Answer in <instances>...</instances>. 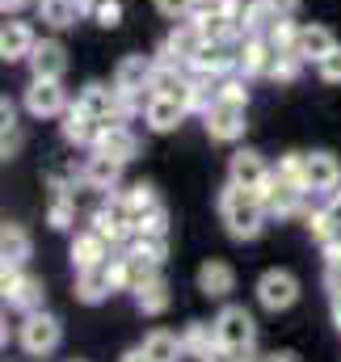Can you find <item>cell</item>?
Masks as SVG:
<instances>
[{
    "mask_svg": "<svg viewBox=\"0 0 341 362\" xmlns=\"http://www.w3.org/2000/svg\"><path fill=\"white\" fill-rule=\"evenodd\" d=\"M219 219H224V228H228V236L232 240H257L261 236V228H265V219H270V211H265V198L257 194V189H245V185H224L219 189Z\"/></svg>",
    "mask_w": 341,
    "mask_h": 362,
    "instance_id": "6da1fadb",
    "label": "cell"
},
{
    "mask_svg": "<svg viewBox=\"0 0 341 362\" xmlns=\"http://www.w3.org/2000/svg\"><path fill=\"white\" fill-rule=\"evenodd\" d=\"M17 341H21V350H25L30 358H47L51 350H59V341H64V325H59L47 308H42V312H30V316H21Z\"/></svg>",
    "mask_w": 341,
    "mask_h": 362,
    "instance_id": "7a4b0ae2",
    "label": "cell"
},
{
    "mask_svg": "<svg viewBox=\"0 0 341 362\" xmlns=\"http://www.w3.org/2000/svg\"><path fill=\"white\" fill-rule=\"evenodd\" d=\"M215 337L228 346V350H236L241 358L245 354H253L257 346V320L249 308H241V303H228L219 316H215Z\"/></svg>",
    "mask_w": 341,
    "mask_h": 362,
    "instance_id": "3957f363",
    "label": "cell"
},
{
    "mask_svg": "<svg viewBox=\"0 0 341 362\" xmlns=\"http://www.w3.org/2000/svg\"><path fill=\"white\" fill-rule=\"evenodd\" d=\"M21 105H25L30 118H64L72 101H68L64 81H34L30 76V85L21 93Z\"/></svg>",
    "mask_w": 341,
    "mask_h": 362,
    "instance_id": "277c9868",
    "label": "cell"
},
{
    "mask_svg": "<svg viewBox=\"0 0 341 362\" xmlns=\"http://www.w3.org/2000/svg\"><path fill=\"white\" fill-rule=\"evenodd\" d=\"M202 42H207V38H202V30L185 17V21H177V25L169 30V38L156 47V55H152V59H156V64H181V68H190V59L202 51Z\"/></svg>",
    "mask_w": 341,
    "mask_h": 362,
    "instance_id": "5b68a950",
    "label": "cell"
},
{
    "mask_svg": "<svg viewBox=\"0 0 341 362\" xmlns=\"http://www.w3.org/2000/svg\"><path fill=\"white\" fill-rule=\"evenodd\" d=\"M257 303L265 312H287L299 303V278L291 270H265L257 278Z\"/></svg>",
    "mask_w": 341,
    "mask_h": 362,
    "instance_id": "8992f818",
    "label": "cell"
},
{
    "mask_svg": "<svg viewBox=\"0 0 341 362\" xmlns=\"http://www.w3.org/2000/svg\"><path fill=\"white\" fill-rule=\"evenodd\" d=\"M245 110L249 105H232V101H215L207 114H202V127H207V135L215 139V144H236V139H245Z\"/></svg>",
    "mask_w": 341,
    "mask_h": 362,
    "instance_id": "52a82bcc",
    "label": "cell"
},
{
    "mask_svg": "<svg viewBox=\"0 0 341 362\" xmlns=\"http://www.w3.org/2000/svg\"><path fill=\"white\" fill-rule=\"evenodd\" d=\"M25 64H30V76L34 81H64V72H68V47L55 34L51 38H38Z\"/></svg>",
    "mask_w": 341,
    "mask_h": 362,
    "instance_id": "ba28073f",
    "label": "cell"
},
{
    "mask_svg": "<svg viewBox=\"0 0 341 362\" xmlns=\"http://www.w3.org/2000/svg\"><path fill=\"white\" fill-rule=\"evenodd\" d=\"M88 152H101V156H114V160H135L139 156V135L127 127V122H105V127H97V135H93V148Z\"/></svg>",
    "mask_w": 341,
    "mask_h": 362,
    "instance_id": "9c48e42d",
    "label": "cell"
},
{
    "mask_svg": "<svg viewBox=\"0 0 341 362\" xmlns=\"http://www.w3.org/2000/svg\"><path fill=\"white\" fill-rule=\"evenodd\" d=\"M34 42H38V34H34L30 21H21V17L0 21V64H25Z\"/></svg>",
    "mask_w": 341,
    "mask_h": 362,
    "instance_id": "30bf717a",
    "label": "cell"
},
{
    "mask_svg": "<svg viewBox=\"0 0 341 362\" xmlns=\"http://www.w3.org/2000/svg\"><path fill=\"white\" fill-rule=\"evenodd\" d=\"M274 177V169L265 165V156L253 152V148H241V152H232V160H228V181L232 185H245V189H265Z\"/></svg>",
    "mask_w": 341,
    "mask_h": 362,
    "instance_id": "8fae6325",
    "label": "cell"
},
{
    "mask_svg": "<svg viewBox=\"0 0 341 362\" xmlns=\"http://www.w3.org/2000/svg\"><path fill=\"white\" fill-rule=\"evenodd\" d=\"M152 55H122L118 68H114V89L127 93V97H148V85H152Z\"/></svg>",
    "mask_w": 341,
    "mask_h": 362,
    "instance_id": "7c38bea8",
    "label": "cell"
},
{
    "mask_svg": "<svg viewBox=\"0 0 341 362\" xmlns=\"http://www.w3.org/2000/svg\"><path fill=\"white\" fill-rule=\"evenodd\" d=\"M185 118H190L185 101H177V97H165V93H148V105H144V122H148V131H152V135H169V131H177Z\"/></svg>",
    "mask_w": 341,
    "mask_h": 362,
    "instance_id": "4fadbf2b",
    "label": "cell"
},
{
    "mask_svg": "<svg viewBox=\"0 0 341 362\" xmlns=\"http://www.w3.org/2000/svg\"><path fill=\"white\" fill-rule=\"evenodd\" d=\"M76 110H85L97 127L118 122V89L114 85H101V81H88L85 89L76 93Z\"/></svg>",
    "mask_w": 341,
    "mask_h": 362,
    "instance_id": "5bb4252c",
    "label": "cell"
},
{
    "mask_svg": "<svg viewBox=\"0 0 341 362\" xmlns=\"http://www.w3.org/2000/svg\"><path fill=\"white\" fill-rule=\"evenodd\" d=\"M76 181H81L85 189L114 194V189H118V181H122V160H114V156H101V152H88L85 165L76 169Z\"/></svg>",
    "mask_w": 341,
    "mask_h": 362,
    "instance_id": "9a60e30c",
    "label": "cell"
},
{
    "mask_svg": "<svg viewBox=\"0 0 341 362\" xmlns=\"http://www.w3.org/2000/svg\"><path fill=\"white\" fill-rule=\"evenodd\" d=\"M261 198H265V211H270V219H291V215H304L308 189H299V185H291V181L270 177V185L261 189Z\"/></svg>",
    "mask_w": 341,
    "mask_h": 362,
    "instance_id": "2e32d148",
    "label": "cell"
},
{
    "mask_svg": "<svg viewBox=\"0 0 341 362\" xmlns=\"http://www.w3.org/2000/svg\"><path fill=\"white\" fill-rule=\"evenodd\" d=\"M190 72L194 76H207V81H224L236 72V47H219V42H202V51L190 59Z\"/></svg>",
    "mask_w": 341,
    "mask_h": 362,
    "instance_id": "e0dca14e",
    "label": "cell"
},
{
    "mask_svg": "<svg viewBox=\"0 0 341 362\" xmlns=\"http://www.w3.org/2000/svg\"><path fill=\"white\" fill-rule=\"evenodd\" d=\"M270 64H274L270 38H241L236 42V76H245V81L270 76Z\"/></svg>",
    "mask_w": 341,
    "mask_h": 362,
    "instance_id": "ac0fdd59",
    "label": "cell"
},
{
    "mask_svg": "<svg viewBox=\"0 0 341 362\" xmlns=\"http://www.w3.org/2000/svg\"><path fill=\"white\" fill-rule=\"evenodd\" d=\"M68 257H72V270H97V266H105V262L114 257V245H110V240H101L93 228H85V232H76V236H72Z\"/></svg>",
    "mask_w": 341,
    "mask_h": 362,
    "instance_id": "d6986e66",
    "label": "cell"
},
{
    "mask_svg": "<svg viewBox=\"0 0 341 362\" xmlns=\"http://www.w3.org/2000/svg\"><path fill=\"white\" fill-rule=\"evenodd\" d=\"M341 185V160L333 152H308V194H337Z\"/></svg>",
    "mask_w": 341,
    "mask_h": 362,
    "instance_id": "ffe728a7",
    "label": "cell"
},
{
    "mask_svg": "<svg viewBox=\"0 0 341 362\" xmlns=\"http://www.w3.org/2000/svg\"><path fill=\"white\" fill-rule=\"evenodd\" d=\"M198 291H202L207 299H228V295L236 291V270H232L228 262H219V257L202 262V266H198Z\"/></svg>",
    "mask_w": 341,
    "mask_h": 362,
    "instance_id": "44dd1931",
    "label": "cell"
},
{
    "mask_svg": "<svg viewBox=\"0 0 341 362\" xmlns=\"http://www.w3.org/2000/svg\"><path fill=\"white\" fill-rule=\"evenodd\" d=\"M110 198H114V202H118V206H122V211H127V215L135 219V223H139V219H144L148 211H156V206H165L152 181H135L131 189H114Z\"/></svg>",
    "mask_w": 341,
    "mask_h": 362,
    "instance_id": "7402d4cb",
    "label": "cell"
},
{
    "mask_svg": "<svg viewBox=\"0 0 341 362\" xmlns=\"http://www.w3.org/2000/svg\"><path fill=\"white\" fill-rule=\"evenodd\" d=\"M337 47V38H333V30L329 25H299V42H295V51L304 55V64H320L329 51Z\"/></svg>",
    "mask_w": 341,
    "mask_h": 362,
    "instance_id": "603a6c76",
    "label": "cell"
},
{
    "mask_svg": "<svg viewBox=\"0 0 341 362\" xmlns=\"http://www.w3.org/2000/svg\"><path fill=\"white\" fill-rule=\"evenodd\" d=\"M34 8H38V21L47 30H55V34H64V30H72L81 21V4L76 0H34Z\"/></svg>",
    "mask_w": 341,
    "mask_h": 362,
    "instance_id": "cb8c5ba5",
    "label": "cell"
},
{
    "mask_svg": "<svg viewBox=\"0 0 341 362\" xmlns=\"http://www.w3.org/2000/svg\"><path fill=\"white\" fill-rule=\"evenodd\" d=\"M59 135H64V144H72V148H93L97 122L88 118L85 110H76V101H72V105H68V114L59 118Z\"/></svg>",
    "mask_w": 341,
    "mask_h": 362,
    "instance_id": "d4e9b609",
    "label": "cell"
},
{
    "mask_svg": "<svg viewBox=\"0 0 341 362\" xmlns=\"http://www.w3.org/2000/svg\"><path fill=\"white\" fill-rule=\"evenodd\" d=\"M13 312H21V316H30V312H42V303H47V286H42V278H30V274H21V282L13 286V295L4 299Z\"/></svg>",
    "mask_w": 341,
    "mask_h": 362,
    "instance_id": "484cf974",
    "label": "cell"
},
{
    "mask_svg": "<svg viewBox=\"0 0 341 362\" xmlns=\"http://www.w3.org/2000/svg\"><path fill=\"white\" fill-rule=\"evenodd\" d=\"M0 257H8L13 266H25L34 257V240L21 223H0Z\"/></svg>",
    "mask_w": 341,
    "mask_h": 362,
    "instance_id": "4316f807",
    "label": "cell"
},
{
    "mask_svg": "<svg viewBox=\"0 0 341 362\" xmlns=\"http://www.w3.org/2000/svg\"><path fill=\"white\" fill-rule=\"evenodd\" d=\"M144 354L152 362H181L185 358V346H181V337L169 333V329H152L144 337Z\"/></svg>",
    "mask_w": 341,
    "mask_h": 362,
    "instance_id": "83f0119b",
    "label": "cell"
},
{
    "mask_svg": "<svg viewBox=\"0 0 341 362\" xmlns=\"http://www.w3.org/2000/svg\"><path fill=\"white\" fill-rule=\"evenodd\" d=\"M114 291H110V278H105V266H97V270H76V299L88 303V308H97V303H105Z\"/></svg>",
    "mask_w": 341,
    "mask_h": 362,
    "instance_id": "f1b7e54d",
    "label": "cell"
},
{
    "mask_svg": "<svg viewBox=\"0 0 341 362\" xmlns=\"http://www.w3.org/2000/svg\"><path fill=\"white\" fill-rule=\"evenodd\" d=\"M282 13H274L265 0H249L245 4V13H241V25H245V38H270V30H274V21H278Z\"/></svg>",
    "mask_w": 341,
    "mask_h": 362,
    "instance_id": "f546056e",
    "label": "cell"
},
{
    "mask_svg": "<svg viewBox=\"0 0 341 362\" xmlns=\"http://www.w3.org/2000/svg\"><path fill=\"white\" fill-rule=\"evenodd\" d=\"M219 337H215V320L207 325V320H190L185 325V333H181V346H185V358H207V350L215 346Z\"/></svg>",
    "mask_w": 341,
    "mask_h": 362,
    "instance_id": "4dcf8cb0",
    "label": "cell"
},
{
    "mask_svg": "<svg viewBox=\"0 0 341 362\" xmlns=\"http://www.w3.org/2000/svg\"><path fill=\"white\" fill-rule=\"evenodd\" d=\"M47 223L55 232H72L76 228V194H51L47 202Z\"/></svg>",
    "mask_w": 341,
    "mask_h": 362,
    "instance_id": "1f68e13d",
    "label": "cell"
},
{
    "mask_svg": "<svg viewBox=\"0 0 341 362\" xmlns=\"http://www.w3.org/2000/svg\"><path fill=\"white\" fill-rule=\"evenodd\" d=\"M299 72H304V55H299V51H274V64H270V76H265V81H274V85H295Z\"/></svg>",
    "mask_w": 341,
    "mask_h": 362,
    "instance_id": "d6a6232c",
    "label": "cell"
},
{
    "mask_svg": "<svg viewBox=\"0 0 341 362\" xmlns=\"http://www.w3.org/2000/svg\"><path fill=\"white\" fill-rule=\"evenodd\" d=\"M274 177L291 181V185H299V189H308V152H287V156L278 160Z\"/></svg>",
    "mask_w": 341,
    "mask_h": 362,
    "instance_id": "836d02e7",
    "label": "cell"
},
{
    "mask_svg": "<svg viewBox=\"0 0 341 362\" xmlns=\"http://www.w3.org/2000/svg\"><path fill=\"white\" fill-rule=\"evenodd\" d=\"M215 101H232V105H249V81L245 76H224L215 81Z\"/></svg>",
    "mask_w": 341,
    "mask_h": 362,
    "instance_id": "e575fe53",
    "label": "cell"
},
{
    "mask_svg": "<svg viewBox=\"0 0 341 362\" xmlns=\"http://www.w3.org/2000/svg\"><path fill=\"white\" fill-rule=\"evenodd\" d=\"M295 42H299V21L295 17H278L274 30H270V47L274 51H295Z\"/></svg>",
    "mask_w": 341,
    "mask_h": 362,
    "instance_id": "d590c367",
    "label": "cell"
},
{
    "mask_svg": "<svg viewBox=\"0 0 341 362\" xmlns=\"http://www.w3.org/2000/svg\"><path fill=\"white\" fill-rule=\"evenodd\" d=\"M135 236H169V211H165V206L148 211V215L135 223Z\"/></svg>",
    "mask_w": 341,
    "mask_h": 362,
    "instance_id": "8d00e7d4",
    "label": "cell"
},
{
    "mask_svg": "<svg viewBox=\"0 0 341 362\" xmlns=\"http://www.w3.org/2000/svg\"><path fill=\"white\" fill-rule=\"evenodd\" d=\"M93 21H97L101 30H118V25H122V0H97Z\"/></svg>",
    "mask_w": 341,
    "mask_h": 362,
    "instance_id": "74e56055",
    "label": "cell"
},
{
    "mask_svg": "<svg viewBox=\"0 0 341 362\" xmlns=\"http://www.w3.org/2000/svg\"><path fill=\"white\" fill-rule=\"evenodd\" d=\"M316 76H320L325 85H341V42L316 64Z\"/></svg>",
    "mask_w": 341,
    "mask_h": 362,
    "instance_id": "f35d334b",
    "label": "cell"
},
{
    "mask_svg": "<svg viewBox=\"0 0 341 362\" xmlns=\"http://www.w3.org/2000/svg\"><path fill=\"white\" fill-rule=\"evenodd\" d=\"M245 4H249V0H202V4H194V8H198V13H215V17H241Z\"/></svg>",
    "mask_w": 341,
    "mask_h": 362,
    "instance_id": "ab89813d",
    "label": "cell"
},
{
    "mask_svg": "<svg viewBox=\"0 0 341 362\" xmlns=\"http://www.w3.org/2000/svg\"><path fill=\"white\" fill-rule=\"evenodd\" d=\"M156 13L169 17V21H185L194 13V0H156Z\"/></svg>",
    "mask_w": 341,
    "mask_h": 362,
    "instance_id": "60d3db41",
    "label": "cell"
},
{
    "mask_svg": "<svg viewBox=\"0 0 341 362\" xmlns=\"http://www.w3.org/2000/svg\"><path fill=\"white\" fill-rule=\"evenodd\" d=\"M17 282H21V266H13L8 257H0V299H8Z\"/></svg>",
    "mask_w": 341,
    "mask_h": 362,
    "instance_id": "b9f144b4",
    "label": "cell"
},
{
    "mask_svg": "<svg viewBox=\"0 0 341 362\" xmlns=\"http://www.w3.org/2000/svg\"><path fill=\"white\" fill-rule=\"evenodd\" d=\"M21 144H25L21 127H13V131H0V160H13V156L21 152Z\"/></svg>",
    "mask_w": 341,
    "mask_h": 362,
    "instance_id": "7bdbcfd3",
    "label": "cell"
},
{
    "mask_svg": "<svg viewBox=\"0 0 341 362\" xmlns=\"http://www.w3.org/2000/svg\"><path fill=\"white\" fill-rule=\"evenodd\" d=\"M17 127V105L8 97H0V131H13Z\"/></svg>",
    "mask_w": 341,
    "mask_h": 362,
    "instance_id": "ee69618b",
    "label": "cell"
},
{
    "mask_svg": "<svg viewBox=\"0 0 341 362\" xmlns=\"http://www.w3.org/2000/svg\"><path fill=\"white\" fill-rule=\"evenodd\" d=\"M265 4H270L274 13H282V17H295V8H299L304 0H265Z\"/></svg>",
    "mask_w": 341,
    "mask_h": 362,
    "instance_id": "f6af8a7d",
    "label": "cell"
},
{
    "mask_svg": "<svg viewBox=\"0 0 341 362\" xmlns=\"http://www.w3.org/2000/svg\"><path fill=\"white\" fill-rule=\"evenodd\" d=\"M25 4H34V0H0V13H4V17H17Z\"/></svg>",
    "mask_w": 341,
    "mask_h": 362,
    "instance_id": "bcb514c9",
    "label": "cell"
},
{
    "mask_svg": "<svg viewBox=\"0 0 341 362\" xmlns=\"http://www.w3.org/2000/svg\"><path fill=\"white\" fill-rule=\"evenodd\" d=\"M329 312H333V325L341 329V291H329Z\"/></svg>",
    "mask_w": 341,
    "mask_h": 362,
    "instance_id": "7dc6e473",
    "label": "cell"
},
{
    "mask_svg": "<svg viewBox=\"0 0 341 362\" xmlns=\"http://www.w3.org/2000/svg\"><path fill=\"white\" fill-rule=\"evenodd\" d=\"M118 362H152V358L144 354V346H135V350H127V354H122Z\"/></svg>",
    "mask_w": 341,
    "mask_h": 362,
    "instance_id": "c3c4849f",
    "label": "cell"
},
{
    "mask_svg": "<svg viewBox=\"0 0 341 362\" xmlns=\"http://www.w3.org/2000/svg\"><path fill=\"white\" fill-rule=\"evenodd\" d=\"M261 362H299V354H291V350H278V354H270V358Z\"/></svg>",
    "mask_w": 341,
    "mask_h": 362,
    "instance_id": "681fc988",
    "label": "cell"
},
{
    "mask_svg": "<svg viewBox=\"0 0 341 362\" xmlns=\"http://www.w3.org/2000/svg\"><path fill=\"white\" fill-rule=\"evenodd\" d=\"M4 341H8V320L0 316V350H4Z\"/></svg>",
    "mask_w": 341,
    "mask_h": 362,
    "instance_id": "f907efd6",
    "label": "cell"
},
{
    "mask_svg": "<svg viewBox=\"0 0 341 362\" xmlns=\"http://www.w3.org/2000/svg\"><path fill=\"white\" fill-rule=\"evenodd\" d=\"M241 362H253V354H245V358H241Z\"/></svg>",
    "mask_w": 341,
    "mask_h": 362,
    "instance_id": "816d5d0a",
    "label": "cell"
},
{
    "mask_svg": "<svg viewBox=\"0 0 341 362\" xmlns=\"http://www.w3.org/2000/svg\"><path fill=\"white\" fill-rule=\"evenodd\" d=\"M194 4H202V0H194Z\"/></svg>",
    "mask_w": 341,
    "mask_h": 362,
    "instance_id": "f5cc1de1",
    "label": "cell"
},
{
    "mask_svg": "<svg viewBox=\"0 0 341 362\" xmlns=\"http://www.w3.org/2000/svg\"><path fill=\"white\" fill-rule=\"evenodd\" d=\"M72 362H76V358H72Z\"/></svg>",
    "mask_w": 341,
    "mask_h": 362,
    "instance_id": "db71d44e",
    "label": "cell"
}]
</instances>
